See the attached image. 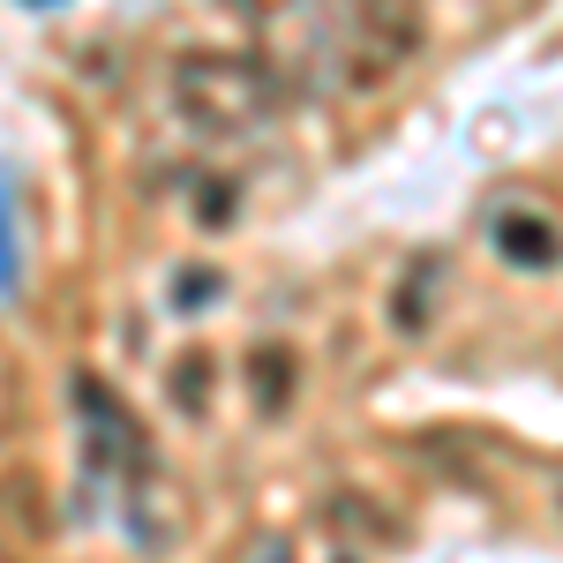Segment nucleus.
<instances>
[{"instance_id":"nucleus-6","label":"nucleus","mask_w":563,"mask_h":563,"mask_svg":"<svg viewBox=\"0 0 563 563\" xmlns=\"http://www.w3.org/2000/svg\"><path fill=\"white\" fill-rule=\"evenodd\" d=\"M196 294H218V271H180V301L174 308H203Z\"/></svg>"},{"instance_id":"nucleus-7","label":"nucleus","mask_w":563,"mask_h":563,"mask_svg":"<svg viewBox=\"0 0 563 563\" xmlns=\"http://www.w3.org/2000/svg\"><path fill=\"white\" fill-rule=\"evenodd\" d=\"M203 384H211V376H203V353H196V368H180V406H203Z\"/></svg>"},{"instance_id":"nucleus-1","label":"nucleus","mask_w":563,"mask_h":563,"mask_svg":"<svg viewBox=\"0 0 563 563\" xmlns=\"http://www.w3.org/2000/svg\"><path fill=\"white\" fill-rule=\"evenodd\" d=\"M174 113L196 135H256L286 113V84L256 53H188L174 68Z\"/></svg>"},{"instance_id":"nucleus-8","label":"nucleus","mask_w":563,"mask_h":563,"mask_svg":"<svg viewBox=\"0 0 563 563\" xmlns=\"http://www.w3.org/2000/svg\"><path fill=\"white\" fill-rule=\"evenodd\" d=\"M249 563H294V549H286V541H256V556Z\"/></svg>"},{"instance_id":"nucleus-2","label":"nucleus","mask_w":563,"mask_h":563,"mask_svg":"<svg viewBox=\"0 0 563 563\" xmlns=\"http://www.w3.org/2000/svg\"><path fill=\"white\" fill-rule=\"evenodd\" d=\"M76 398V421H84V481H90V504L106 496V488H143V466H151V443L135 429V413L113 398V390L98 384V376H76L68 384Z\"/></svg>"},{"instance_id":"nucleus-3","label":"nucleus","mask_w":563,"mask_h":563,"mask_svg":"<svg viewBox=\"0 0 563 563\" xmlns=\"http://www.w3.org/2000/svg\"><path fill=\"white\" fill-rule=\"evenodd\" d=\"M488 241H496V256L511 271H556V256H563V233L541 211H496L488 218Z\"/></svg>"},{"instance_id":"nucleus-10","label":"nucleus","mask_w":563,"mask_h":563,"mask_svg":"<svg viewBox=\"0 0 563 563\" xmlns=\"http://www.w3.org/2000/svg\"><path fill=\"white\" fill-rule=\"evenodd\" d=\"M23 8H60V0H23Z\"/></svg>"},{"instance_id":"nucleus-9","label":"nucleus","mask_w":563,"mask_h":563,"mask_svg":"<svg viewBox=\"0 0 563 563\" xmlns=\"http://www.w3.org/2000/svg\"><path fill=\"white\" fill-rule=\"evenodd\" d=\"M556 511H563V466H556Z\"/></svg>"},{"instance_id":"nucleus-4","label":"nucleus","mask_w":563,"mask_h":563,"mask_svg":"<svg viewBox=\"0 0 563 563\" xmlns=\"http://www.w3.org/2000/svg\"><path fill=\"white\" fill-rule=\"evenodd\" d=\"M23 294V241H15V180L0 174V301Z\"/></svg>"},{"instance_id":"nucleus-5","label":"nucleus","mask_w":563,"mask_h":563,"mask_svg":"<svg viewBox=\"0 0 563 563\" xmlns=\"http://www.w3.org/2000/svg\"><path fill=\"white\" fill-rule=\"evenodd\" d=\"M286 384H294V353H286V346H263L256 368H249V390H263V413H278V406H286Z\"/></svg>"}]
</instances>
